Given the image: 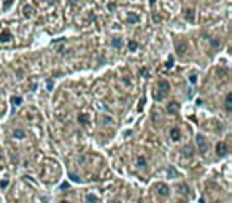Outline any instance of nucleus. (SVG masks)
I'll use <instances>...</instances> for the list:
<instances>
[{
  "label": "nucleus",
  "instance_id": "obj_30",
  "mask_svg": "<svg viewBox=\"0 0 232 203\" xmlns=\"http://www.w3.org/2000/svg\"><path fill=\"white\" fill-rule=\"evenodd\" d=\"M70 178H72L73 181H76V182L80 181V178H78V176H76V175H73V173H70Z\"/></svg>",
  "mask_w": 232,
  "mask_h": 203
},
{
  "label": "nucleus",
  "instance_id": "obj_25",
  "mask_svg": "<svg viewBox=\"0 0 232 203\" xmlns=\"http://www.w3.org/2000/svg\"><path fill=\"white\" fill-rule=\"evenodd\" d=\"M7 186H8V179H2V181H0V187H2V189H5Z\"/></svg>",
  "mask_w": 232,
  "mask_h": 203
},
{
  "label": "nucleus",
  "instance_id": "obj_24",
  "mask_svg": "<svg viewBox=\"0 0 232 203\" xmlns=\"http://www.w3.org/2000/svg\"><path fill=\"white\" fill-rule=\"evenodd\" d=\"M180 189L183 190V194H186V195H188V194H189V187L186 186V184H181V186H180Z\"/></svg>",
  "mask_w": 232,
  "mask_h": 203
},
{
  "label": "nucleus",
  "instance_id": "obj_15",
  "mask_svg": "<svg viewBox=\"0 0 232 203\" xmlns=\"http://www.w3.org/2000/svg\"><path fill=\"white\" fill-rule=\"evenodd\" d=\"M153 97H154V100H156V102H161V100H164V98H165V95H162L159 90H154Z\"/></svg>",
  "mask_w": 232,
  "mask_h": 203
},
{
  "label": "nucleus",
  "instance_id": "obj_27",
  "mask_svg": "<svg viewBox=\"0 0 232 203\" xmlns=\"http://www.w3.org/2000/svg\"><path fill=\"white\" fill-rule=\"evenodd\" d=\"M189 81H191V83H196V81H197V75H196V73H192V75L189 76Z\"/></svg>",
  "mask_w": 232,
  "mask_h": 203
},
{
  "label": "nucleus",
  "instance_id": "obj_28",
  "mask_svg": "<svg viewBox=\"0 0 232 203\" xmlns=\"http://www.w3.org/2000/svg\"><path fill=\"white\" fill-rule=\"evenodd\" d=\"M184 155H191V148H189V146H188V148H184Z\"/></svg>",
  "mask_w": 232,
  "mask_h": 203
},
{
  "label": "nucleus",
  "instance_id": "obj_31",
  "mask_svg": "<svg viewBox=\"0 0 232 203\" xmlns=\"http://www.w3.org/2000/svg\"><path fill=\"white\" fill-rule=\"evenodd\" d=\"M67 187H68V184H67V182H64V184L61 186V189H67Z\"/></svg>",
  "mask_w": 232,
  "mask_h": 203
},
{
  "label": "nucleus",
  "instance_id": "obj_34",
  "mask_svg": "<svg viewBox=\"0 0 232 203\" xmlns=\"http://www.w3.org/2000/svg\"><path fill=\"white\" fill-rule=\"evenodd\" d=\"M180 203H186V202H180Z\"/></svg>",
  "mask_w": 232,
  "mask_h": 203
},
{
  "label": "nucleus",
  "instance_id": "obj_7",
  "mask_svg": "<svg viewBox=\"0 0 232 203\" xmlns=\"http://www.w3.org/2000/svg\"><path fill=\"white\" fill-rule=\"evenodd\" d=\"M111 46H113V48H118V49H119L121 46H123V40H121L119 37L111 38Z\"/></svg>",
  "mask_w": 232,
  "mask_h": 203
},
{
  "label": "nucleus",
  "instance_id": "obj_17",
  "mask_svg": "<svg viewBox=\"0 0 232 203\" xmlns=\"http://www.w3.org/2000/svg\"><path fill=\"white\" fill-rule=\"evenodd\" d=\"M11 103H13L14 107H19V105L22 103V98H21V97H11Z\"/></svg>",
  "mask_w": 232,
  "mask_h": 203
},
{
  "label": "nucleus",
  "instance_id": "obj_18",
  "mask_svg": "<svg viewBox=\"0 0 232 203\" xmlns=\"http://www.w3.org/2000/svg\"><path fill=\"white\" fill-rule=\"evenodd\" d=\"M127 46H129V49H130V51H137V48H138V43H137L135 40H130V42H129V45H127Z\"/></svg>",
  "mask_w": 232,
  "mask_h": 203
},
{
  "label": "nucleus",
  "instance_id": "obj_9",
  "mask_svg": "<svg viewBox=\"0 0 232 203\" xmlns=\"http://www.w3.org/2000/svg\"><path fill=\"white\" fill-rule=\"evenodd\" d=\"M232 110V94L229 92L226 95V111H231Z\"/></svg>",
  "mask_w": 232,
  "mask_h": 203
},
{
  "label": "nucleus",
  "instance_id": "obj_1",
  "mask_svg": "<svg viewBox=\"0 0 232 203\" xmlns=\"http://www.w3.org/2000/svg\"><path fill=\"white\" fill-rule=\"evenodd\" d=\"M154 190H156L159 195H162V197L169 195V192H170L169 186H167V184H164V182H156V184H154Z\"/></svg>",
  "mask_w": 232,
  "mask_h": 203
},
{
  "label": "nucleus",
  "instance_id": "obj_32",
  "mask_svg": "<svg viewBox=\"0 0 232 203\" xmlns=\"http://www.w3.org/2000/svg\"><path fill=\"white\" fill-rule=\"evenodd\" d=\"M61 203H68V202H65V200H62V202Z\"/></svg>",
  "mask_w": 232,
  "mask_h": 203
},
{
  "label": "nucleus",
  "instance_id": "obj_10",
  "mask_svg": "<svg viewBox=\"0 0 232 203\" xmlns=\"http://www.w3.org/2000/svg\"><path fill=\"white\" fill-rule=\"evenodd\" d=\"M10 38H11V33L8 30H5V32H2V33H0V42L7 43V42H10Z\"/></svg>",
  "mask_w": 232,
  "mask_h": 203
},
{
  "label": "nucleus",
  "instance_id": "obj_33",
  "mask_svg": "<svg viewBox=\"0 0 232 203\" xmlns=\"http://www.w3.org/2000/svg\"><path fill=\"white\" fill-rule=\"evenodd\" d=\"M150 2H151V3H154V2H156V0H150Z\"/></svg>",
  "mask_w": 232,
  "mask_h": 203
},
{
  "label": "nucleus",
  "instance_id": "obj_16",
  "mask_svg": "<svg viewBox=\"0 0 232 203\" xmlns=\"http://www.w3.org/2000/svg\"><path fill=\"white\" fill-rule=\"evenodd\" d=\"M184 17H186L189 22H192V21H194V11H192V10H188V11H186V14H184Z\"/></svg>",
  "mask_w": 232,
  "mask_h": 203
},
{
  "label": "nucleus",
  "instance_id": "obj_12",
  "mask_svg": "<svg viewBox=\"0 0 232 203\" xmlns=\"http://www.w3.org/2000/svg\"><path fill=\"white\" fill-rule=\"evenodd\" d=\"M186 48H188V46H186V43H177V51H178V54H184V52H186Z\"/></svg>",
  "mask_w": 232,
  "mask_h": 203
},
{
  "label": "nucleus",
  "instance_id": "obj_6",
  "mask_svg": "<svg viewBox=\"0 0 232 203\" xmlns=\"http://www.w3.org/2000/svg\"><path fill=\"white\" fill-rule=\"evenodd\" d=\"M178 110H180V105H178L177 102H170V103H169V107H167L169 114H175Z\"/></svg>",
  "mask_w": 232,
  "mask_h": 203
},
{
  "label": "nucleus",
  "instance_id": "obj_35",
  "mask_svg": "<svg viewBox=\"0 0 232 203\" xmlns=\"http://www.w3.org/2000/svg\"><path fill=\"white\" fill-rule=\"evenodd\" d=\"M0 159H2V154H0Z\"/></svg>",
  "mask_w": 232,
  "mask_h": 203
},
{
  "label": "nucleus",
  "instance_id": "obj_20",
  "mask_svg": "<svg viewBox=\"0 0 232 203\" xmlns=\"http://www.w3.org/2000/svg\"><path fill=\"white\" fill-rule=\"evenodd\" d=\"M165 67H167V68H172V67H173V56H170V57L167 59V64H165Z\"/></svg>",
  "mask_w": 232,
  "mask_h": 203
},
{
  "label": "nucleus",
  "instance_id": "obj_2",
  "mask_svg": "<svg viewBox=\"0 0 232 203\" xmlns=\"http://www.w3.org/2000/svg\"><path fill=\"white\" fill-rule=\"evenodd\" d=\"M196 143H197V146H199V149H200V152L202 154H205V152L208 151V146H207V140H205L202 135H197L196 137Z\"/></svg>",
  "mask_w": 232,
  "mask_h": 203
},
{
  "label": "nucleus",
  "instance_id": "obj_11",
  "mask_svg": "<svg viewBox=\"0 0 232 203\" xmlns=\"http://www.w3.org/2000/svg\"><path fill=\"white\" fill-rule=\"evenodd\" d=\"M137 167H138V168H145V167H146V159L138 155V157H137Z\"/></svg>",
  "mask_w": 232,
  "mask_h": 203
},
{
  "label": "nucleus",
  "instance_id": "obj_4",
  "mask_svg": "<svg viewBox=\"0 0 232 203\" xmlns=\"http://www.w3.org/2000/svg\"><path fill=\"white\" fill-rule=\"evenodd\" d=\"M227 152H229V148L226 146V143H223V141H221V143L216 145V154H218V155H221V157H223V155H226Z\"/></svg>",
  "mask_w": 232,
  "mask_h": 203
},
{
  "label": "nucleus",
  "instance_id": "obj_19",
  "mask_svg": "<svg viewBox=\"0 0 232 203\" xmlns=\"http://www.w3.org/2000/svg\"><path fill=\"white\" fill-rule=\"evenodd\" d=\"M78 121L81 122V124H88V122H89V116H88V114H80Z\"/></svg>",
  "mask_w": 232,
  "mask_h": 203
},
{
  "label": "nucleus",
  "instance_id": "obj_21",
  "mask_svg": "<svg viewBox=\"0 0 232 203\" xmlns=\"http://www.w3.org/2000/svg\"><path fill=\"white\" fill-rule=\"evenodd\" d=\"M11 5H13V0H7L3 3V11H7L8 8H11Z\"/></svg>",
  "mask_w": 232,
  "mask_h": 203
},
{
  "label": "nucleus",
  "instance_id": "obj_22",
  "mask_svg": "<svg viewBox=\"0 0 232 203\" xmlns=\"http://www.w3.org/2000/svg\"><path fill=\"white\" fill-rule=\"evenodd\" d=\"M86 200H88L89 203H97V197H94V195H91V194H89L88 197H86Z\"/></svg>",
  "mask_w": 232,
  "mask_h": 203
},
{
  "label": "nucleus",
  "instance_id": "obj_8",
  "mask_svg": "<svg viewBox=\"0 0 232 203\" xmlns=\"http://www.w3.org/2000/svg\"><path fill=\"white\" fill-rule=\"evenodd\" d=\"M22 11H24V16H26V17L34 16V7H32V5H26Z\"/></svg>",
  "mask_w": 232,
  "mask_h": 203
},
{
  "label": "nucleus",
  "instance_id": "obj_5",
  "mask_svg": "<svg viewBox=\"0 0 232 203\" xmlns=\"http://www.w3.org/2000/svg\"><path fill=\"white\" fill-rule=\"evenodd\" d=\"M180 137H181L180 129H178V127L170 129V138H172V140H173V141H178V140H180Z\"/></svg>",
  "mask_w": 232,
  "mask_h": 203
},
{
  "label": "nucleus",
  "instance_id": "obj_3",
  "mask_svg": "<svg viewBox=\"0 0 232 203\" xmlns=\"http://www.w3.org/2000/svg\"><path fill=\"white\" fill-rule=\"evenodd\" d=\"M156 90H159L162 95H167L169 90H170V84H169L167 81H164V79H162V81H159V84H157V89H156Z\"/></svg>",
  "mask_w": 232,
  "mask_h": 203
},
{
  "label": "nucleus",
  "instance_id": "obj_29",
  "mask_svg": "<svg viewBox=\"0 0 232 203\" xmlns=\"http://www.w3.org/2000/svg\"><path fill=\"white\" fill-rule=\"evenodd\" d=\"M46 86H48V90H51V89H53V79H48Z\"/></svg>",
  "mask_w": 232,
  "mask_h": 203
},
{
  "label": "nucleus",
  "instance_id": "obj_14",
  "mask_svg": "<svg viewBox=\"0 0 232 203\" xmlns=\"http://www.w3.org/2000/svg\"><path fill=\"white\" fill-rule=\"evenodd\" d=\"M138 21H140L138 14H135V13H130V14H129V22H130V24H137Z\"/></svg>",
  "mask_w": 232,
  "mask_h": 203
},
{
  "label": "nucleus",
  "instance_id": "obj_23",
  "mask_svg": "<svg viewBox=\"0 0 232 203\" xmlns=\"http://www.w3.org/2000/svg\"><path fill=\"white\" fill-rule=\"evenodd\" d=\"M169 175H170L172 178H178V173L175 172V168H172V167L169 168Z\"/></svg>",
  "mask_w": 232,
  "mask_h": 203
},
{
  "label": "nucleus",
  "instance_id": "obj_13",
  "mask_svg": "<svg viewBox=\"0 0 232 203\" xmlns=\"http://www.w3.org/2000/svg\"><path fill=\"white\" fill-rule=\"evenodd\" d=\"M14 138H18V140H22V138L26 137V132L22 130V129H18V130H14Z\"/></svg>",
  "mask_w": 232,
  "mask_h": 203
},
{
  "label": "nucleus",
  "instance_id": "obj_26",
  "mask_svg": "<svg viewBox=\"0 0 232 203\" xmlns=\"http://www.w3.org/2000/svg\"><path fill=\"white\" fill-rule=\"evenodd\" d=\"M145 107V98H140V103H138V108H137V110L138 111H142V108Z\"/></svg>",
  "mask_w": 232,
  "mask_h": 203
}]
</instances>
